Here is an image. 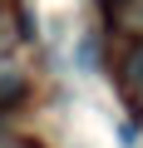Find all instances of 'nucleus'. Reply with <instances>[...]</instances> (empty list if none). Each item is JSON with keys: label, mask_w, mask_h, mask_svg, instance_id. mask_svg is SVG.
Here are the masks:
<instances>
[{"label": "nucleus", "mask_w": 143, "mask_h": 148, "mask_svg": "<svg viewBox=\"0 0 143 148\" xmlns=\"http://www.w3.org/2000/svg\"><path fill=\"white\" fill-rule=\"evenodd\" d=\"M109 20L118 35H138L143 40V0H109Z\"/></svg>", "instance_id": "nucleus-1"}, {"label": "nucleus", "mask_w": 143, "mask_h": 148, "mask_svg": "<svg viewBox=\"0 0 143 148\" xmlns=\"http://www.w3.org/2000/svg\"><path fill=\"white\" fill-rule=\"evenodd\" d=\"M123 94H128V104L143 114V45L128 49V59H123Z\"/></svg>", "instance_id": "nucleus-2"}, {"label": "nucleus", "mask_w": 143, "mask_h": 148, "mask_svg": "<svg viewBox=\"0 0 143 148\" xmlns=\"http://www.w3.org/2000/svg\"><path fill=\"white\" fill-rule=\"evenodd\" d=\"M20 74H5V79H0V104H10V99H20Z\"/></svg>", "instance_id": "nucleus-3"}]
</instances>
